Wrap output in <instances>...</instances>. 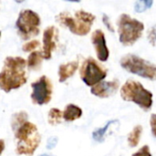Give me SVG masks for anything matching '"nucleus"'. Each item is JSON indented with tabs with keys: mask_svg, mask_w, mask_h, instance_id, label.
<instances>
[{
	"mask_svg": "<svg viewBox=\"0 0 156 156\" xmlns=\"http://www.w3.org/2000/svg\"><path fill=\"white\" fill-rule=\"evenodd\" d=\"M133 156H152V154L150 152V149L147 145H144L142 147L138 152H136Z\"/></svg>",
	"mask_w": 156,
	"mask_h": 156,
	"instance_id": "nucleus-22",
	"label": "nucleus"
},
{
	"mask_svg": "<svg viewBox=\"0 0 156 156\" xmlns=\"http://www.w3.org/2000/svg\"><path fill=\"white\" fill-rule=\"evenodd\" d=\"M0 37H1V32H0Z\"/></svg>",
	"mask_w": 156,
	"mask_h": 156,
	"instance_id": "nucleus-29",
	"label": "nucleus"
},
{
	"mask_svg": "<svg viewBox=\"0 0 156 156\" xmlns=\"http://www.w3.org/2000/svg\"><path fill=\"white\" fill-rule=\"evenodd\" d=\"M4 149H5V143H4L3 140L0 139V155H1V154L3 153Z\"/></svg>",
	"mask_w": 156,
	"mask_h": 156,
	"instance_id": "nucleus-26",
	"label": "nucleus"
},
{
	"mask_svg": "<svg viewBox=\"0 0 156 156\" xmlns=\"http://www.w3.org/2000/svg\"><path fill=\"white\" fill-rule=\"evenodd\" d=\"M154 4L153 0H141V1H137L134 4V10L138 13H142L144 12L145 10H147L148 8H150Z\"/></svg>",
	"mask_w": 156,
	"mask_h": 156,
	"instance_id": "nucleus-20",
	"label": "nucleus"
},
{
	"mask_svg": "<svg viewBox=\"0 0 156 156\" xmlns=\"http://www.w3.org/2000/svg\"><path fill=\"white\" fill-rule=\"evenodd\" d=\"M151 37L153 38L152 39V44L154 45V28H152V36H151Z\"/></svg>",
	"mask_w": 156,
	"mask_h": 156,
	"instance_id": "nucleus-27",
	"label": "nucleus"
},
{
	"mask_svg": "<svg viewBox=\"0 0 156 156\" xmlns=\"http://www.w3.org/2000/svg\"><path fill=\"white\" fill-rule=\"evenodd\" d=\"M121 96L126 101H133L147 111L153 105V93L146 90L142 83L130 80L121 88Z\"/></svg>",
	"mask_w": 156,
	"mask_h": 156,
	"instance_id": "nucleus-3",
	"label": "nucleus"
},
{
	"mask_svg": "<svg viewBox=\"0 0 156 156\" xmlns=\"http://www.w3.org/2000/svg\"><path fill=\"white\" fill-rule=\"evenodd\" d=\"M43 55L42 52L39 51H33L28 56L27 58V68L30 70H38L41 67L42 60H43Z\"/></svg>",
	"mask_w": 156,
	"mask_h": 156,
	"instance_id": "nucleus-15",
	"label": "nucleus"
},
{
	"mask_svg": "<svg viewBox=\"0 0 156 156\" xmlns=\"http://www.w3.org/2000/svg\"><path fill=\"white\" fill-rule=\"evenodd\" d=\"M80 74L86 85L93 87L107 77V70L94 58H90L83 62L80 69Z\"/></svg>",
	"mask_w": 156,
	"mask_h": 156,
	"instance_id": "nucleus-8",
	"label": "nucleus"
},
{
	"mask_svg": "<svg viewBox=\"0 0 156 156\" xmlns=\"http://www.w3.org/2000/svg\"><path fill=\"white\" fill-rule=\"evenodd\" d=\"M119 87L120 83L117 80L112 81H101L91 88L90 92L99 98H108L115 94Z\"/></svg>",
	"mask_w": 156,
	"mask_h": 156,
	"instance_id": "nucleus-12",
	"label": "nucleus"
},
{
	"mask_svg": "<svg viewBox=\"0 0 156 156\" xmlns=\"http://www.w3.org/2000/svg\"><path fill=\"white\" fill-rule=\"evenodd\" d=\"M82 111L80 107L74 104H69L66 106L64 112H62V118L67 122H73L81 117Z\"/></svg>",
	"mask_w": 156,
	"mask_h": 156,
	"instance_id": "nucleus-14",
	"label": "nucleus"
},
{
	"mask_svg": "<svg viewBox=\"0 0 156 156\" xmlns=\"http://www.w3.org/2000/svg\"><path fill=\"white\" fill-rule=\"evenodd\" d=\"M38 46H39V42H38L37 40H31V41H29V42L24 44L23 47H22V48H23V50L26 51V52H32V51H33L34 49H36Z\"/></svg>",
	"mask_w": 156,
	"mask_h": 156,
	"instance_id": "nucleus-21",
	"label": "nucleus"
},
{
	"mask_svg": "<svg viewBox=\"0 0 156 156\" xmlns=\"http://www.w3.org/2000/svg\"><path fill=\"white\" fill-rule=\"evenodd\" d=\"M15 133L17 139L16 153L18 154L32 155L41 141L37 126L34 123L27 122L21 125Z\"/></svg>",
	"mask_w": 156,
	"mask_h": 156,
	"instance_id": "nucleus-2",
	"label": "nucleus"
},
{
	"mask_svg": "<svg viewBox=\"0 0 156 156\" xmlns=\"http://www.w3.org/2000/svg\"><path fill=\"white\" fill-rule=\"evenodd\" d=\"M142 133H143V127L141 125L135 126L133 130L130 133L128 136V144L131 147H135L138 145Z\"/></svg>",
	"mask_w": 156,
	"mask_h": 156,
	"instance_id": "nucleus-16",
	"label": "nucleus"
},
{
	"mask_svg": "<svg viewBox=\"0 0 156 156\" xmlns=\"http://www.w3.org/2000/svg\"><path fill=\"white\" fill-rule=\"evenodd\" d=\"M121 66L127 71L140 77L154 80L156 69L154 64L133 54H128L121 59Z\"/></svg>",
	"mask_w": 156,
	"mask_h": 156,
	"instance_id": "nucleus-6",
	"label": "nucleus"
},
{
	"mask_svg": "<svg viewBox=\"0 0 156 156\" xmlns=\"http://www.w3.org/2000/svg\"><path fill=\"white\" fill-rule=\"evenodd\" d=\"M119 39L124 46H132L143 35L144 25L127 14H122L118 19Z\"/></svg>",
	"mask_w": 156,
	"mask_h": 156,
	"instance_id": "nucleus-5",
	"label": "nucleus"
},
{
	"mask_svg": "<svg viewBox=\"0 0 156 156\" xmlns=\"http://www.w3.org/2000/svg\"><path fill=\"white\" fill-rule=\"evenodd\" d=\"M39 16L36 12L29 9L21 11L16 23L19 35L25 40L39 34Z\"/></svg>",
	"mask_w": 156,
	"mask_h": 156,
	"instance_id": "nucleus-7",
	"label": "nucleus"
},
{
	"mask_svg": "<svg viewBox=\"0 0 156 156\" xmlns=\"http://www.w3.org/2000/svg\"><path fill=\"white\" fill-rule=\"evenodd\" d=\"M39 156H54V155H52V154H40Z\"/></svg>",
	"mask_w": 156,
	"mask_h": 156,
	"instance_id": "nucleus-28",
	"label": "nucleus"
},
{
	"mask_svg": "<svg viewBox=\"0 0 156 156\" xmlns=\"http://www.w3.org/2000/svg\"><path fill=\"white\" fill-rule=\"evenodd\" d=\"M154 119H155V115L153 114L152 115V120H151V124H152V131H153L154 135Z\"/></svg>",
	"mask_w": 156,
	"mask_h": 156,
	"instance_id": "nucleus-25",
	"label": "nucleus"
},
{
	"mask_svg": "<svg viewBox=\"0 0 156 156\" xmlns=\"http://www.w3.org/2000/svg\"><path fill=\"white\" fill-rule=\"evenodd\" d=\"M26 60L21 57H7L0 72V89L5 92L18 89L27 82Z\"/></svg>",
	"mask_w": 156,
	"mask_h": 156,
	"instance_id": "nucleus-1",
	"label": "nucleus"
},
{
	"mask_svg": "<svg viewBox=\"0 0 156 156\" xmlns=\"http://www.w3.org/2000/svg\"><path fill=\"white\" fill-rule=\"evenodd\" d=\"M102 20H103V24L106 26V27L110 30V31H112V32H114V28H113V26L112 25V23H111V20H110V18H109V16H107V15H103V16H102Z\"/></svg>",
	"mask_w": 156,
	"mask_h": 156,
	"instance_id": "nucleus-23",
	"label": "nucleus"
},
{
	"mask_svg": "<svg viewBox=\"0 0 156 156\" xmlns=\"http://www.w3.org/2000/svg\"><path fill=\"white\" fill-rule=\"evenodd\" d=\"M118 122L117 120L110 121V122H108L105 124L104 127H102V128H101V129H98V130H96L95 132H93V133H92L93 139H94L96 142H103V140H104V135H105V133H107V131H108L109 127L111 126V124H112V123H114V122Z\"/></svg>",
	"mask_w": 156,
	"mask_h": 156,
	"instance_id": "nucleus-18",
	"label": "nucleus"
},
{
	"mask_svg": "<svg viewBox=\"0 0 156 156\" xmlns=\"http://www.w3.org/2000/svg\"><path fill=\"white\" fill-rule=\"evenodd\" d=\"M62 119V112L57 108H52L48 112V121L51 125H57L61 122Z\"/></svg>",
	"mask_w": 156,
	"mask_h": 156,
	"instance_id": "nucleus-19",
	"label": "nucleus"
},
{
	"mask_svg": "<svg viewBox=\"0 0 156 156\" xmlns=\"http://www.w3.org/2000/svg\"><path fill=\"white\" fill-rule=\"evenodd\" d=\"M31 100L37 105L48 104L52 97V84L47 76H41L37 81L31 84Z\"/></svg>",
	"mask_w": 156,
	"mask_h": 156,
	"instance_id": "nucleus-9",
	"label": "nucleus"
},
{
	"mask_svg": "<svg viewBox=\"0 0 156 156\" xmlns=\"http://www.w3.org/2000/svg\"><path fill=\"white\" fill-rule=\"evenodd\" d=\"M58 40V30L54 26L48 27L43 33V58L50 59L53 50L56 48Z\"/></svg>",
	"mask_w": 156,
	"mask_h": 156,
	"instance_id": "nucleus-10",
	"label": "nucleus"
},
{
	"mask_svg": "<svg viewBox=\"0 0 156 156\" xmlns=\"http://www.w3.org/2000/svg\"><path fill=\"white\" fill-rule=\"evenodd\" d=\"M91 41L96 50L97 58L100 61H106L109 58V49L106 45V39L104 33L98 29L91 35Z\"/></svg>",
	"mask_w": 156,
	"mask_h": 156,
	"instance_id": "nucleus-11",
	"label": "nucleus"
},
{
	"mask_svg": "<svg viewBox=\"0 0 156 156\" xmlns=\"http://www.w3.org/2000/svg\"><path fill=\"white\" fill-rule=\"evenodd\" d=\"M79 68V62L78 61H71L68 62L66 64H62L58 68V77H59V82H64L69 78L74 75L76 70Z\"/></svg>",
	"mask_w": 156,
	"mask_h": 156,
	"instance_id": "nucleus-13",
	"label": "nucleus"
},
{
	"mask_svg": "<svg viewBox=\"0 0 156 156\" xmlns=\"http://www.w3.org/2000/svg\"><path fill=\"white\" fill-rule=\"evenodd\" d=\"M57 19L59 23L69 27L73 34L85 36L90 31L95 16L84 10H79L75 13V17H71L66 13H61L57 16Z\"/></svg>",
	"mask_w": 156,
	"mask_h": 156,
	"instance_id": "nucleus-4",
	"label": "nucleus"
},
{
	"mask_svg": "<svg viewBox=\"0 0 156 156\" xmlns=\"http://www.w3.org/2000/svg\"><path fill=\"white\" fill-rule=\"evenodd\" d=\"M57 143H58V139H57L56 137H51V138H49L48 141V144H47L48 149H53V148L56 146Z\"/></svg>",
	"mask_w": 156,
	"mask_h": 156,
	"instance_id": "nucleus-24",
	"label": "nucleus"
},
{
	"mask_svg": "<svg viewBox=\"0 0 156 156\" xmlns=\"http://www.w3.org/2000/svg\"><path fill=\"white\" fill-rule=\"evenodd\" d=\"M27 114L25 112H20L13 115L12 117V129L16 132L21 125H23L25 122H27Z\"/></svg>",
	"mask_w": 156,
	"mask_h": 156,
	"instance_id": "nucleus-17",
	"label": "nucleus"
}]
</instances>
